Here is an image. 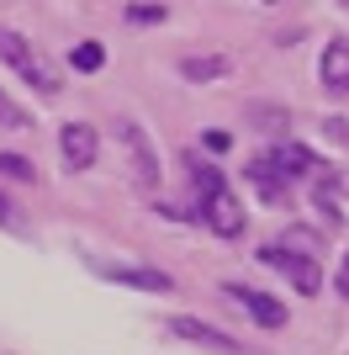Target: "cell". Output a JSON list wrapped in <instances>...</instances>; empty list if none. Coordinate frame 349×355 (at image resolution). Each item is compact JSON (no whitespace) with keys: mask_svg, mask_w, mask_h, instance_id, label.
<instances>
[{"mask_svg":"<svg viewBox=\"0 0 349 355\" xmlns=\"http://www.w3.org/2000/svg\"><path fill=\"white\" fill-rule=\"evenodd\" d=\"M260 260H265L270 270H280V276H286V282L296 286L302 297H318V292H323V270H318V260H307V254H291V250H280L276 239H270V244L260 250Z\"/></svg>","mask_w":349,"mask_h":355,"instance_id":"4","label":"cell"},{"mask_svg":"<svg viewBox=\"0 0 349 355\" xmlns=\"http://www.w3.org/2000/svg\"><path fill=\"white\" fill-rule=\"evenodd\" d=\"M0 175L6 180H37V170H32L27 154H0Z\"/></svg>","mask_w":349,"mask_h":355,"instance_id":"17","label":"cell"},{"mask_svg":"<svg viewBox=\"0 0 349 355\" xmlns=\"http://www.w3.org/2000/svg\"><path fill=\"white\" fill-rule=\"evenodd\" d=\"M323 133H334L339 144H349V128H344V117H328V122H323Z\"/></svg>","mask_w":349,"mask_h":355,"instance_id":"21","label":"cell"},{"mask_svg":"<svg viewBox=\"0 0 349 355\" xmlns=\"http://www.w3.org/2000/svg\"><path fill=\"white\" fill-rule=\"evenodd\" d=\"M249 117H254V128H260V133H280V128L291 122L280 106H249Z\"/></svg>","mask_w":349,"mask_h":355,"instance_id":"16","label":"cell"},{"mask_svg":"<svg viewBox=\"0 0 349 355\" xmlns=\"http://www.w3.org/2000/svg\"><path fill=\"white\" fill-rule=\"evenodd\" d=\"M0 128H32V117H27V106H16L6 90H0Z\"/></svg>","mask_w":349,"mask_h":355,"instance_id":"18","label":"cell"},{"mask_svg":"<svg viewBox=\"0 0 349 355\" xmlns=\"http://www.w3.org/2000/svg\"><path fill=\"white\" fill-rule=\"evenodd\" d=\"M0 228H16V212H11V202H6V191H0Z\"/></svg>","mask_w":349,"mask_h":355,"instance_id":"22","label":"cell"},{"mask_svg":"<svg viewBox=\"0 0 349 355\" xmlns=\"http://www.w3.org/2000/svg\"><path fill=\"white\" fill-rule=\"evenodd\" d=\"M312 202H318V212L328 218V228H339V223H344V212H339V170L318 175V186H312Z\"/></svg>","mask_w":349,"mask_h":355,"instance_id":"13","label":"cell"},{"mask_svg":"<svg viewBox=\"0 0 349 355\" xmlns=\"http://www.w3.org/2000/svg\"><path fill=\"white\" fill-rule=\"evenodd\" d=\"M265 159H270V170H276L280 180H302V175H312V170H318V159H312V148H302V144H276L270 148V154H265Z\"/></svg>","mask_w":349,"mask_h":355,"instance_id":"9","label":"cell"},{"mask_svg":"<svg viewBox=\"0 0 349 355\" xmlns=\"http://www.w3.org/2000/svg\"><path fill=\"white\" fill-rule=\"evenodd\" d=\"M90 270L101 276V282H116V286H132V292H170V276L154 266H106V260H90Z\"/></svg>","mask_w":349,"mask_h":355,"instance_id":"6","label":"cell"},{"mask_svg":"<svg viewBox=\"0 0 349 355\" xmlns=\"http://www.w3.org/2000/svg\"><path fill=\"white\" fill-rule=\"evenodd\" d=\"M244 175H249V186H254V191H260L265 202H276V207L286 202V191H291V186L276 175V170H270V159H265V154H260V159H249V164H244Z\"/></svg>","mask_w":349,"mask_h":355,"instance_id":"11","label":"cell"},{"mask_svg":"<svg viewBox=\"0 0 349 355\" xmlns=\"http://www.w3.org/2000/svg\"><path fill=\"white\" fill-rule=\"evenodd\" d=\"M164 16H170V11H164V6H148V0H132V6H127L132 27H148V21H164Z\"/></svg>","mask_w":349,"mask_h":355,"instance_id":"19","label":"cell"},{"mask_svg":"<svg viewBox=\"0 0 349 355\" xmlns=\"http://www.w3.org/2000/svg\"><path fill=\"white\" fill-rule=\"evenodd\" d=\"M190 186H196V212H190V218H202L217 239H238L244 234V207H238V196L222 186L217 164L212 159H190Z\"/></svg>","mask_w":349,"mask_h":355,"instance_id":"1","label":"cell"},{"mask_svg":"<svg viewBox=\"0 0 349 355\" xmlns=\"http://www.w3.org/2000/svg\"><path fill=\"white\" fill-rule=\"evenodd\" d=\"M116 144H122V154H127V175H132V186L143 196H154L159 191V148L148 144V133L138 128L132 117H116Z\"/></svg>","mask_w":349,"mask_h":355,"instance_id":"3","label":"cell"},{"mask_svg":"<svg viewBox=\"0 0 349 355\" xmlns=\"http://www.w3.org/2000/svg\"><path fill=\"white\" fill-rule=\"evenodd\" d=\"M228 69H233V64L222 59V53H186V59H180V74H186V80H196V85H206V80H222Z\"/></svg>","mask_w":349,"mask_h":355,"instance_id":"12","label":"cell"},{"mask_svg":"<svg viewBox=\"0 0 349 355\" xmlns=\"http://www.w3.org/2000/svg\"><path fill=\"white\" fill-rule=\"evenodd\" d=\"M96 148H101V138H96L90 122H64V133H58V154H64L69 170H90V164H96Z\"/></svg>","mask_w":349,"mask_h":355,"instance_id":"7","label":"cell"},{"mask_svg":"<svg viewBox=\"0 0 349 355\" xmlns=\"http://www.w3.org/2000/svg\"><path fill=\"white\" fill-rule=\"evenodd\" d=\"M170 334H180V340H190V345H206V350H228V355H238V340L217 334V329L202 324V318H170Z\"/></svg>","mask_w":349,"mask_h":355,"instance_id":"10","label":"cell"},{"mask_svg":"<svg viewBox=\"0 0 349 355\" xmlns=\"http://www.w3.org/2000/svg\"><path fill=\"white\" fill-rule=\"evenodd\" d=\"M0 59L11 64V69L21 74L37 96H58V85H64V80H58V69L48 64V53L32 43V37H21L16 27H0Z\"/></svg>","mask_w":349,"mask_h":355,"instance_id":"2","label":"cell"},{"mask_svg":"<svg viewBox=\"0 0 349 355\" xmlns=\"http://www.w3.org/2000/svg\"><path fill=\"white\" fill-rule=\"evenodd\" d=\"M344 6H349V0H344Z\"/></svg>","mask_w":349,"mask_h":355,"instance_id":"24","label":"cell"},{"mask_svg":"<svg viewBox=\"0 0 349 355\" xmlns=\"http://www.w3.org/2000/svg\"><path fill=\"white\" fill-rule=\"evenodd\" d=\"M318 74H323V90L328 96H349V37H334L318 59Z\"/></svg>","mask_w":349,"mask_h":355,"instance_id":"8","label":"cell"},{"mask_svg":"<svg viewBox=\"0 0 349 355\" xmlns=\"http://www.w3.org/2000/svg\"><path fill=\"white\" fill-rule=\"evenodd\" d=\"M334 292H339V297H349V254H344V260H339V276H334Z\"/></svg>","mask_w":349,"mask_h":355,"instance_id":"20","label":"cell"},{"mask_svg":"<svg viewBox=\"0 0 349 355\" xmlns=\"http://www.w3.org/2000/svg\"><path fill=\"white\" fill-rule=\"evenodd\" d=\"M69 64H74L80 74H96V69L106 64V48H101V43H80V48L69 53Z\"/></svg>","mask_w":349,"mask_h":355,"instance_id":"15","label":"cell"},{"mask_svg":"<svg viewBox=\"0 0 349 355\" xmlns=\"http://www.w3.org/2000/svg\"><path fill=\"white\" fill-rule=\"evenodd\" d=\"M222 292H228V302H233V308H244V313H249V318H254L260 329H280V324H286V302H276V297H270V292H260V286L228 282Z\"/></svg>","mask_w":349,"mask_h":355,"instance_id":"5","label":"cell"},{"mask_svg":"<svg viewBox=\"0 0 349 355\" xmlns=\"http://www.w3.org/2000/svg\"><path fill=\"white\" fill-rule=\"evenodd\" d=\"M276 244H280V250H291V254H307V260H318V244H323V239L312 234V228H286Z\"/></svg>","mask_w":349,"mask_h":355,"instance_id":"14","label":"cell"},{"mask_svg":"<svg viewBox=\"0 0 349 355\" xmlns=\"http://www.w3.org/2000/svg\"><path fill=\"white\" fill-rule=\"evenodd\" d=\"M265 6H276V0H265Z\"/></svg>","mask_w":349,"mask_h":355,"instance_id":"23","label":"cell"}]
</instances>
